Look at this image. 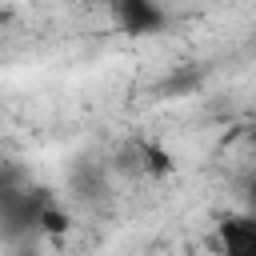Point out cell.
Segmentation results:
<instances>
[]
</instances>
